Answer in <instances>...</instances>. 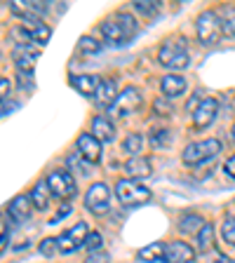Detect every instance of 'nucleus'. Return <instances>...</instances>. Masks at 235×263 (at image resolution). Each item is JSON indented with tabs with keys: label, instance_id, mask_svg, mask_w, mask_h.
Returning a JSON list of instances; mask_svg holds the SVG:
<instances>
[{
	"label": "nucleus",
	"instance_id": "5",
	"mask_svg": "<svg viewBox=\"0 0 235 263\" xmlns=\"http://www.w3.org/2000/svg\"><path fill=\"white\" fill-rule=\"evenodd\" d=\"M221 153V141L219 139H205V141H195V143H188L184 148V162L195 167V164H203L207 160L216 158Z\"/></svg>",
	"mask_w": 235,
	"mask_h": 263
},
{
	"label": "nucleus",
	"instance_id": "7",
	"mask_svg": "<svg viewBox=\"0 0 235 263\" xmlns=\"http://www.w3.org/2000/svg\"><path fill=\"white\" fill-rule=\"evenodd\" d=\"M109 202H111V191L106 183H92L85 193V207L87 212H92L94 216H104L109 212Z\"/></svg>",
	"mask_w": 235,
	"mask_h": 263
},
{
	"label": "nucleus",
	"instance_id": "3",
	"mask_svg": "<svg viewBox=\"0 0 235 263\" xmlns=\"http://www.w3.org/2000/svg\"><path fill=\"white\" fill-rule=\"evenodd\" d=\"M115 197L122 207H139L151 202V191L134 179H120L115 183Z\"/></svg>",
	"mask_w": 235,
	"mask_h": 263
},
{
	"label": "nucleus",
	"instance_id": "41",
	"mask_svg": "<svg viewBox=\"0 0 235 263\" xmlns=\"http://www.w3.org/2000/svg\"><path fill=\"white\" fill-rule=\"evenodd\" d=\"M209 263H235V258H230V256H224V254H221V256H214L212 261Z\"/></svg>",
	"mask_w": 235,
	"mask_h": 263
},
{
	"label": "nucleus",
	"instance_id": "17",
	"mask_svg": "<svg viewBox=\"0 0 235 263\" xmlns=\"http://www.w3.org/2000/svg\"><path fill=\"white\" fill-rule=\"evenodd\" d=\"M92 137L97 139L99 143H111L115 139V125L111 118L106 115H99L92 120Z\"/></svg>",
	"mask_w": 235,
	"mask_h": 263
},
{
	"label": "nucleus",
	"instance_id": "21",
	"mask_svg": "<svg viewBox=\"0 0 235 263\" xmlns=\"http://www.w3.org/2000/svg\"><path fill=\"white\" fill-rule=\"evenodd\" d=\"M49 195H52V193H49V188H47V181H38V183L31 188V193H28V197H31V202H33V209H38V212L47 209Z\"/></svg>",
	"mask_w": 235,
	"mask_h": 263
},
{
	"label": "nucleus",
	"instance_id": "30",
	"mask_svg": "<svg viewBox=\"0 0 235 263\" xmlns=\"http://www.w3.org/2000/svg\"><path fill=\"white\" fill-rule=\"evenodd\" d=\"M38 252L43 254V256H47V258H49V256H55V254L59 252V245H57L55 237H45V240L38 245Z\"/></svg>",
	"mask_w": 235,
	"mask_h": 263
},
{
	"label": "nucleus",
	"instance_id": "15",
	"mask_svg": "<svg viewBox=\"0 0 235 263\" xmlns=\"http://www.w3.org/2000/svg\"><path fill=\"white\" fill-rule=\"evenodd\" d=\"M12 59H14L16 71L33 73V68H35V59H38V52H35V47H33V45H28V47L16 45L14 52H12Z\"/></svg>",
	"mask_w": 235,
	"mask_h": 263
},
{
	"label": "nucleus",
	"instance_id": "36",
	"mask_svg": "<svg viewBox=\"0 0 235 263\" xmlns=\"http://www.w3.org/2000/svg\"><path fill=\"white\" fill-rule=\"evenodd\" d=\"M31 78H33V73H22V71H19V73H16V85H22V87H31V85H33Z\"/></svg>",
	"mask_w": 235,
	"mask_h": 263
},
{
	"label": "nucleus",
	"instance_id": "10",
	"mask_svg": "<svg viewBox=\"0 0 235 263\" xmlns=\"http://www.w3.org/2000/svg\"><path fill=\"white\" fill-rule=\"evenodd\" d=\"M10 10L14 12L19 19H24L26 24L40 22V16L47 12V3H35V0H14L10 3Z\"/></svg>",
	"mask_w": 235,
	"mask_h": 263
},
{
	"label": "nucleus",
	"instance_id": "8",
	"mask_svg": "<svg viewBox=\"0 0 235 263\" xmlns=\"http://www.w3.org/2000/svg\"><path fill=\"white\" fill-rule=\"evenodd\" d=\"M89 230L85 221H78L73 228L64 230L59 237H57V245H59V252L61 254H73L78 247H85V240H87Z\"/></svg>",
	"mask_w": 235,
	"mask_h": 263
},
{
	"label": "nucleus",
	"instance_id": "12",
	"mask_svg": "<svg viewBox=\"0 0 235 263\" xmlns=\"http://www.w3.org/2000/svg\"><path fill=\"white\" fill-rule=\"evenodd\" d=\"M76 146H78V155L87 164H97L99 160H101V143H99L92 134H80Z\"/></svg>",
	"mask_w": 235,
	"mask_h": 263
},
{
	"label": "nucleus",
	"instance_id": "29",
	"mask_svg": "<svg viewBox=\"0 0 235 263\" xmlns=\"http://www.w3.org/2000/svg\"><path fill=\"white\" fill-rule=\"evenodd\" d=\"M221 237H224L226 245L235 247V219H230V216L224 219V223H221Z\"/></svg>",
	"mask_w": 235,
	"mask_h": 263
},
{
	"label": "nucleus",
	"instance_id": "38",
	"mask_svg": "<svg viewBox=\"0 0 235 263\" xmlns=\"http://www.w3.org/2000/svg\"><path fill=\"white\" fill-rule=\"evenodd\" d=\"M224 172L230 176V179H235V155H233V158H228V160H226V164H224Z\"/></svg>",
	"mask_w": 235,
	"mask_h": 263
},
{
	"label": "nucleus",
	"instance_id": "24",
	"mask_svg": "<svg viewBox=\"0 0 235 263\" xmlns=\"http://www.w3.org/2000/svg\"><path fill=\"white\" fill-rule=\"evenodd\" d=\"M203 226H205V219L200 214H186V216H181V221H179L181 233H193V230L203 228Z\"/></svg>",
	"mask_w": 235,
	"mask_h": 263
},
{
	"label": "nucleus",
	"instance_id": "27",
	"mask_svg": "<svg viewBox=\"0 0 235 263\" xmlns=\"http://www.w3.org/2000/svg\"><path fill=\"white\" fill-rule=\"evenodd\" d=\"M134 10L141 12L143 16H155L160 12V3H155V0H137Z\"/></svg>",
	"mask_w": 235,
	"mask_h": 263
},
{
	"label": "nucleus",
	"instance_id": "35",
	"mask_svg": "<svg viewBox=\"0 0 235 263\" xmlns=\"http://www.w3.org/2000/svg\"><path fill=\"white\" fill-rule=\"evenodd\" d=\"M7 240H10V230L5 228V223H3V219H0V254L5 252Z\"/></svg>",
	"mask_w": 235,
	"mask_h": 263
},
{
	"label": "nucleus",
	"instance_id": "22",
	"mask_svg": "<svg viewBox=\"0 0 235 263\" xmlns=\"http://www.w3.org/2000/svg\"><path fill=\"white\" fill-rule=\"evenodd\" d=\"M165 249H167V245H162V242H153V245H148V247H141L137 256L146 263L165 261Z\"/></svg>",
	"mask_w": 235,
	"mask_h": 263
},
{
	"label": "nucleus",
	"instance_id": "32",
	"mask_svg": "<svg viewBox=\"0 0 235 263\" xmlns=\"http://www.w3.org/2000/svg\"><path fill=\"white\" fill-rule=\"evenodd\" d=\"M151 143H153V146H165V143H170V132L155 129L153 134H151Z\"/></svg>",
	"mask_w": 235,
	"mask_h": 263
},
{
	"label": "nucleus",
	"instance_id": "39",
	"mask_svg": "<svg viewBox=\"0 0 235 263\" xmlns=\"http://www.w3.org/2000/svg\"><path fill=\"white\" fill-rule=\"evenodd\" d=\"M155 108H158L160 115H170V113H172V106H170V104L165 106V101H155Z\"/></svg>",
	"mask_w": 235,
	"mask_h": 263
},
{
	"label": "nucleus",
	"instance_id": "23",
	"mask_svg": "<svg viewBox=\"0 0 235 263\" xmlns=\"http://www.w3.org/2000/svg\"><path fill=\"white\" fill-rule=\"evenodd\" d=\"M28 33H31V40L35 45H45L49 40V35H52L49 26H45L43 22H31L28 24Z\"/></svg>",
	"mask_w": 235,
	"mask_h": 263
},
{
	"label": "nucleus",
	"instance_id": "34",
	"mask_svg": "<svg viewBox=\"0 0 235 263\" xmlns=\"http://www.w3.org/2000/svg\"><path fill=\"white\" fill-rule=\"evenodd\" d=\"M85 263H111V256L106 252H89Z\"/></svg>",
	"mask_w": 235,
	"mask_h": 263
},
{
	"label": "nucleus",
	"instance_id": "2",
	"mask_svg": "<svg viewBox=\"0 0 235 263\" xmlns=\"http://www.w3.org/2000/svg\"><path fill=\"white\" fill-rule=\"evenodd\" d=\"M158 61L170 68V71H181L191 64V52H188V45L184 38H172L165 40L158 49Z\"/></svg>",
	"mask_w": 235,
	"mask_h": 263
},
{
	"label": "nucleus",
	"instance_id": "4",
	"mask_svg": "<svg viewBox=\"0 0 235 263\" xmlns=\"http://www.w3.org/2000/svg\"><path fill=\"white\" fill-rule=\"evenodd\" d=\"M195 31H197V40H200L205 47H214V45L221 40V35H224V22L219 19L216 12L207 10L197 16Z\"/></svg>",
	"mask_w": 235,
	"mask_h": 263
},
{
	"label": "nucleus",
	"instance_id": "13",
	"mask_svg": "<svg viewBox=\"0 0 235 263\" xmlns=\"http://www.w3.org/2000/svg\"><path fill=\"white\" fill-rule=\"evenodd\" d=\"M7 214H10V219L14 221V223H26L28 219H31L33 214V202L28 195H16L10 200V204H7Z\"/></svg>",
	"mask_w": 235,
	"mask_h": 263
},
{
	"label": "nucleus",
	"instance_id": "20",
	"mask_svg": "<svg viewBox=\"0 0 235 263\" xmlns=\"http://www.w3.org/2000/svg\"><path fill=\"white\" fill-rule=\"evenodd\" d=\"M71 85L76 87V92H80L82 97H94L101 85V78L99 76H73Z\"/></svg>",
	"mask_w": 235,
	"mask_h": 263
},
{
	"label": "nucleus",
	"instance_id": "9",
	"mask_svg": "<svg viewBox=\"0 0 235 263\" xmlns=\"http://www.w3.org/2000/svg\"><path fill=\"white\" fill-rule=\"evenodd\" d=\"M139 106H141V92H139L137 87H125L118 94L115 104L111 106V115H115V118H127V115H132Z\"/></svg>",
	"mask_w": 235,
	"mask_h": 263
},
{
	"label": "nucleus",
	"instance_id": "14",
	"mask_svg": "<svg viewBox=\"0 0 235 263\" xmlns=\"http://www.w3.org/2000/svg\"><path fill=\"white\" fill-rule=\"evenodd\" d=\"M195 249L188 242H172L165 249V263H193Z\"/></svg>",
	"mask_w": 235,
	"mask_h": 263
},
{
	"label": "nucleus",
	"instance_id": "40",
	"mask_svg": "<svg viewBox=\"0 0 235 263\" xmlns=\"http://www.w3.org/2000/svg\"><path fill=\"white\" fill-rule=\"evenodd\" d=\"M68 212H71V204H64V207H61V212L57 214L55 219H52V223H57V221H61V219H64V216H66V214H68Z\"/></svg>",
	"mask_w": 235,
	"mask_h": 263
},
{
	"label": "nucleus",
	"instance_id": "6",
	"mask_svg": "<svg viewBox=\"0 0 235 263\" xmlns=\"http://www.w3.org/2000/svg\"><path fill=\"white\" fill-rule=\"evenodd\" d=\"M45 181H47L49 193L55 197H59V200H68V197L76 195V179H73L71 172L55 170V172H49Z\"/></svg>",
	"mask_w": 235,
	"mask_h": 263
},
{
	"label": "nucleus",
	"instance_id": "26",
	"mask_svg": "<svg viewBox=\"0 0 235 263\" xmlns=\"http://www.w3.org/2000/svg\"><path fill=\"white\" fill-rule=\"evenodd\" d=\"M141 146H143V137H141V134H130V137L125 139V143H122V148H125L132 158L141 153Z\"/></svg>",
	"mask_w": 235,
	"mask_h": 263
},
{
	"label": "nucleus",
	"instance_id": "31",
	"mask_svg": "<svg viewBox=\"0 0 235 263\" xmlns=\"http://www.w3.org/2000/svg\"><path fill=\"white\" fill-rule=\"evenodd\" d=\"M224 33L235 40V10H228L224 16Z\"/></svg>",
	"mask_w": 235,
	"mask_h": 263
},
{
	"label": "nucleus",
	"instance_id": "28",
	"mask_svg": "<svg viewBox=\"0 0 235 263\" xmlns=\"http://www.w3.org/2000/svg\"><path fill=\"white\" fill-rule=\"evenodd\" d=\"M99 49H101V43L89 38V35L80 38V43H78V52H80V54H97Z\"/></svg>",
	"mask_w": 235,
	"mask_h": 263
},
{
	"label": "nucleus",
	"instance_id": "16",
	"mask_svg": "<svg viewBox=\"0 0 235 263\" xmlns=\"http://www.w3.org/2000/svg\"><path fill=\"white\" fill-rule=\"evenodd\" d=\"M118 99V82L113 78H101V85H99L97 94H94V101H97L99 108H111Z\"/></svg>",
	"mask_w": 235,
	"mask_h": 263
},
{
	"label": "nucleus",
	"instance_id": "18",
	"mask_svg": "<svg viewBox=\"0 0 235 263\" xmlns=\"http://www.w3.org/2000/svg\"><path fill=\"white\" fill-rule=\"evenodd\" d=\"M186 87H188L186 78L179 76V73H167V76L160 80V89H162V94L167 99H174V97H179V94H184Z\"/></svg>",
	"mask_w": 235,
	"mask_h": 263
},
{
	"label": "nucleus",
	"instance_id": "25",
	"mask_svg": "<svg viewBox=\"0 0 235 263\" xmlns=\"http://www.w3.org/2000/svg\"><path fill=\"white\" fill-rule=\"evenodd\" d=\"M197 245H200L203 252H212L214 249V228H212V223H205L203 228H200V233H197Z\"/></svg>",
	"mask_w": 235,
	"mask_h": 263
},
{
	"label": "nucleus",
	"instance_id": "19",
	"mask_svg": "<svg viewBox=\"0 0 235 263\" xmlns=\"http://www.w3.org/2000/svg\"><path fill=\"white\" fill-rule=\"evenodd\" d=\"M125 172L130 174V179H143V176H151V172H153V164H151V160L143 158V155H134V158H130L125 162Z\"/></svg>",
	"mask_w": 235,
	"mask_h": 263
},
{
	"label": "nucleus",
	"instance_id": "1",
	"mask_svg": "<svg viewBox=\"0 0 235 263\" xmlns=\"http://www.w3.org/2000/svg\"><path fill=\"white\" fill-rule=\"evenodd\" d=\"M139 33V24L137 19L127 12H115L101 24V35L109 45L113 47H122V45L132 43V38Z\"/></svg>",
	"mask_w": 235,
	"mask_h": 263
},
{
	"label": "nucleus",
	"instance_id": "42",
	"mask_svg": "<svg viewBox=\"0 0 235 263\" xmlns=\"http://www.w3.org/2000/svg\"><path fill=\"white\" fill-rule=\"evenodd\" d=\"M230 134H233V141H235V125H233V129H230Z\"/></svg>",
	"mask_w": 235,
	"mask_h": 263
},
{
	"label": "nucleus",
	"instance_id": "11",
	"mask_svg": "<svg viewBox=\"0 0 235 263\" xmlns=\"http://www.w3.org/2000/svg\"><path fill=\"white\" fill-rule=\"evenodd\" d=\"M216 113H219V101L214 97L203 99V101L197 104V108L193 110V127H195V129L209 127L214 122V118H216Z\"/></svg>",
	"mask_w": 235,
	"mask_h": 263
},
{
	"label": "nucleus",
	"instance_id": "33",
	"mask_svg": "<svg viewBox=\"0 0 235 263\" xmlns=\"http://www.w3.org/2000/svg\"><path fill=\"white\" fill-rule=\"evenodd\" d=\"M101 235L99 233H89L87 235V240H85V247H87L89 252H101Z\"/></svg>",
	"mask_w": 235,
	"mask_h": 263
},
{
	"label": "nucleus",
	"instance_id": "37",
	"mask_svg": "<svg viewBox=\"0 0 235 263\" xmlns=\"http://www.w3.org/2000/svg\"><path fill=\"white\" fill-rule=\"evenodd\" d=\"M7 94H10V80H7V78H0V101H5Z\"/></svg>",
	"mask_w": 235,
	"mask_h": 263
}]
</instances>
